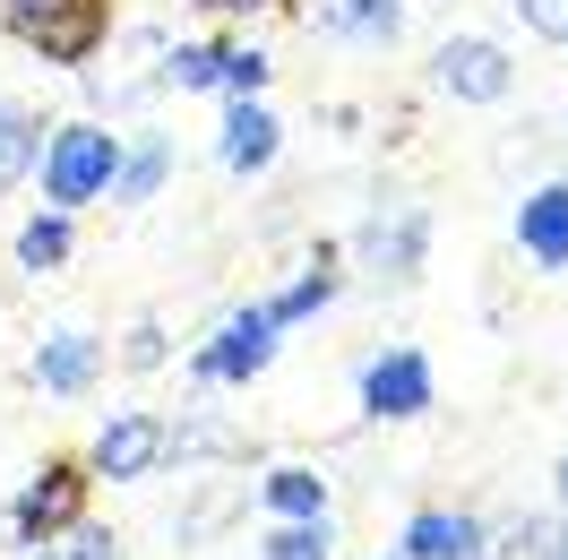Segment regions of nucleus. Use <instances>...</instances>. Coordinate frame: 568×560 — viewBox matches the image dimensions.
<instances>
[{
	"mask_svg": "<svg viewBox=\"0 0 568 560\" xmlns=\"http://www.w3.org/2000/svg\"><path fill=\"white\" fill-rule=\"evenodd\" d=\"M430 87L448 96V104H508V87H517V61L483 36H448L430 52Z\"/></svg>",
	"mask_w": 568,
	"mask_h": 560,
	"instance_id": "nucleus-6",
	"label": "nucleus"
},
{
	"mask_svg": "<svg viewBox=\"0 0 568 560\" xmlns=\"http://www.w3.org/2000/svg\"><path fill=\"white\" fill-rule=\"evenodd\" d=\"M112 173H121V130H104V121H61V130H43V208H95V199H112Z\"/></svg>",
	"mask_w": 568,
	"mask_h": 560,
	"instance_id": "nucleus-2",
	"label": "nucleus"
},
{
	"mask_svg": "<svg viewBox=\"0 0 568 560\" xmlns=\"http://www.w3.org/2000/svg\"><path fill=\"white\" fill-rule=\"evenodd\" d=\"M207 18H258V9H276V0H199Z\"/></svg>",
	"mask_w": 568,
	"mask_h": 560,
	"instance_id": "nucleus-25",
	"label": "nucleus"
},
{
	"mask_svg": "<svg viewBox=\"0 0 568 560\" xmlns=\"http://www.w3.org/2000/svg\"><path fill=\"white\" fill-rule=\"evenodd\" d=\"M0 27L52 70H87L112 43V0H0Z\"/></svg>",
	"mask_w": 568,
	"mask_h": 560,
	"instance_id": "nucleus-1",
	"label": "nucleus"
},
{
	"mask_svg": "<svg viewBox=\"0 0 568 560\" xmlns=\"http://www.w3.org/2000/svg\"><path fill=\"white\" fill-rule=\"evenodd\" d=\"M483 543H491V526L474 509H414L396 560H483Z\"/></svg>",
	"mask_w": 568,
	"mask_h": 560,
	"instance_id": "nucleus-10",
	"label": "nucleus"
},
{
	"mask_svg": "<svg viewBox=\"0 0 568 560\" xmlns=\"http://www.w3.org/2000/svg\"><path fill=\"white\" fill-rule=\"evenodd\" d=\"M27 380L43 388V397H87V388L104 380V337H87V328H52L36 346V362H27Z\"/></svg>",
	"mask_w": 568,
	"mask_h": 560,
	"instance_id": "nucleus-9",
	"label": "nucleus"
},
{
	"mask_svg": "<svg viewBox=\"0 0 568 560\" xmlns=\"http://www.w3.org/2000/svg\"><path fill=\"white\" fill-rule=\"evenodd\" d=\"M164 181H173V139H164V130L139 139V147H121V173H112V199H121V208H146Z\"/></svg>",
	"mask_w": 568,
	"mask_h": 560,
	"instance_id": "nucleus-14",
	"label": "nucleus"
},
{
	"mask_svg": "<svg viewBox=\"0 0 568 560\" xmlns=\"http://www.w3.org/2000/svg\"><path fill=\"white\" fill-rule=\"evenodd\" d=\"M560 509H568V457H560Z\"/></svg>",
	"mask_w": 568,
	"mask_h": 560,
	"instance_id": "nucleus-27",
	"label": "nucleus"
},
{
	"mask_svg": "<svg viewBox=\"0 0 568 560\" xmlns=\"http://www.w3.org/2000/svg\"><path fill=\"white\" fill-rule=\"evenodd\" d=\"M258 500H267L276 518H327V474L320 466H267Z\"/></svg>",
	"mask_w": 568,
	"mask_h": 560,
	"instance_id": "nucleus-16",
	"label": "nucleus"
},
{
	"mask_svg": "<svg viewBox=\"0 0 568 560\" xmlns=\"http://www.w3.org/2000/svg\"><path fill=\"white\" fill-rule=\"evenodd\" d=\"M517 250L534 268H568V181H542L517 208Z\"/></svg>",
	"mask_w": 568,
	"mask_h": 560,
	"instance_id": "nucleus-12",
	"label": "nucleus"
},
{
	"mask_svg": "<svg viewBox=\"0 0 568 560\" xmlns=\"http://www.w3.org/2000/svg\"><path fill=\"white\" fill-rule=\"evenodd\" d=\"M430 397H439L430 353L388 346V353H371V362H362V414H371V422H414V414H430Z\"/></svg>",
	"mask_w": 568,
	"mask_h": 560,
	"instance_id": "nucleus-7",
	"label": "nucleus"
},
{
	"mask_svg": "<svg viewBox=\"0 0 568 560\" xmlns=\"http://www.w3.org/2000/svg\"><path fill=\"white\" fill-rule=\"evenodd\" d=\"M27 560H121V543H112L104 526H87V518H78L70 534H61V543H36Z\"/></svg>",
	"mask_w": 568,
	"mask_h": 560,
	"instance_id": "nucleus-22",
	"label": "nucleus"
},
{
	"mask_svg": "<svg viewBox=\"0 0 568 560\" xmlns=\"http://www.w3.org/2000/svg\"><path fill=\"white\" fill-rule=\"evenodd\" d=\"M354 259L379 284L405 293V284L430 268V208L414 199V190H379V199L362 208V224H354Z\"/></svg>",
	"mask_w": 568,
	"mask_h": 560,
	"instance_id": "nucleus-3",
	"label": "nucleus"
},
{
	"mask_svg": "<svg viewBox=\"0 0 568 560\" xmlns=\"http://www.w3.org/2000/svg\"><path fill=\"white\" fill-rule=\"evenodd\" d=\"M276 147H284V121L258 104V96H233V104H224V139H215L224 173H267Z\"/></svg>",
	"mask_w": 568,
	"mask_h": 560,
	"instance_id": "nucleus-11",
	"label": "nucleus"
},
{
	"mask_svg": "<svg viewBox=\"0 0 568 560\" xmlns=\"http://www.w3.org/2000/svg\"><path fill=\"white\" fill-rule=\"evenodd\" d=\"M70 250H78V233H70V216H61V208H36L27 224H18V268H27V277H61Z\"/></svg>",
	"mask_w": 568,
	"mask_h": 560,
	"instance_id": "nucleus-15",
	"label": "nucleus"
},
{
	"mask_svg": "<svg viewBox=\"0 0 568 560\" xmlns=\"http://www.w3.org/2000/svg\"><path fill=\"white\" fill-rule=\"evenodd\" d=\"M320 27L327 36H354V43H396L405 36V0H336Z\"/></svg>",
	"mask_w": 568,
	"mask_h": 560,
	"instance_id": "nucleus-18",
	"label": "nucleus"
},
{
	"mask_svg": "<svg viewBox=\"0 0 568 560\" xmlns=\"http://www.w3.org/2000/svg\"><path fill=\"white\" fill-rule=\"evenodd\" d=\"M336 284H345V277H336V268H327V259H311V268H302V277L284 284L276 302H258V311L276 319V328H302V319H320L327 302H336Z\"/></svg>",
	"mask_w": 568,
	"mask_h": 560,
	"instance_id": "nucleus-17",
	"label": "nucleus"
},
{
	"mask_svg": "<svg viewBox=\"0 0 568 560\" xmlns=\"http://www.w3.org/2000/svg\"><path fill=\"white\" fill-rule=\"evenodd\" d=\"M276 337H284L276 319L258 311V302H242L233 319H215L207 346L190 353V388H199V397H207V388H250L267 362H276Z\"/></svg>",
	"mask_w": 568,
	"mask_h": 560,
	"instance_id": "nucleus-4",
	"label": "nucleus"
},
{
	"mask_svg": "<svg viewBox=\"0 0 568 560\" xmlns=\"http://www.w3.org/2000/svg\"><path fill=\"white\" fill-rule=\"evenodd\" d=\"M121 362H130V371H164V319H155V311L130 319V337H121Z\"/></svg>",
	"mask_w": 568,
	"mask_h": 560,
	"instance_id": "nucleus-23",
	"label": "nucleus"
},
{
	"mask_svg": "<svg viewBox=\"0 0 568 560\" xmlns=\"http://www.w3.org/2000/svg\"><path fill=\"white\" fill-rule=\"evenodd\" d=\"M542 560H568V526H551V543H542Z\"/></svg>",
	"mask_w": 568,
	"mask_h": 560,
	"instance_id": "nucleus-26",
	"label": "nucleus"
},
{
	"mask_svg": "<svg viewBox=\"0 0 568 560\" xmlns=\"http://www.w3.org/2000/svg\"><path fill=\"white\" fill-rule=\"evenodd\" d=\"M517 18H526V36L568 43V0H517Z\"/></svg>",
	"mask_w": 568,
	"mask_h": 560,
	"instance_id": "nucleus-24",
	"label": "nucleus"
},
{
	"mask_svg": "<svg viewBox=\"0 0 568 560\" xmlns=\"http://www.w3.org/2000/svg\"><path fill=\"white\" fill-rule=\"evenodd\" d=\"M43 130H52V121H36L27 104H0V199L36 181V164H43Z\"/></svg>",
	"mask_w": 568,
	"mask_h": 560,
	"instance_id": "nucleus-13",
	"label": "nucleus"
},
{
	"mask_svg": "<svg viewBox=\"0 0 568 560\" xmlns=\"http://www.w3.org/2000/svg\"><path fill=\"white\" fill-rule=\"evenodd\" d=\"M267 78H276V61H267V52L224 43V78H215V96H267Z\"/></svg>",
	"mask_w": 568,
	"mask_h": 560,
	"instance_id": "nucleus-21",
	"label": "nucleus"
},
{
	"mask_svg": "<svg viewBox=\"0 0 568 560\" xmlns=\"http://www.w3.org/2000/svg\"><path fill=\"white\" fill-rule=\"evenodd\" d=\"M215 78H224V43H173L164 87H181V96H215Z\"/></svg>",
	"mask_w": 568,
	"mask_h": 560,
	"instance_id": "nucleus-20",
	"label": "nucleus"
},
{
	"mask_svg": "<svg viewBox=\"0 0 568 560\" xmlns=\"http://www.w3.org/2000/svg\"><path fill=\"white\" fill-rule=\"evenodd\" d=\"M87 483H95L87 466L52 457V466H43L36 483H27L18 500H9V543H18V552H36V543H61V534H70V526L87 518Z\"/></svg>",
	"mask_w": 568,
	"mask_h": 560,
	"instance_id": "nucleus-5",
	"label": "nucleus"
},
{
	"mask_svg": "<svg viewBox=\"0 0 568 560\" xmlns=\"http://www.w3.org/2000/svg\"><path fill=\"white\" fill-rule=\"evenodd\" d=\"M87 474H104V483H146V474H164V414H112L95 440H87Z\"/></svg>",
	"mask_w": 568,
	"mask_h": 560,
	"instance_id": "nucleus-8",
	"label": "nucleus"
},
{
	"mask_svg": "<svg viewBox=\"0 0 568 560\" xmlns=\"http://www.w3.org/2000/svg\"><path fill=\"white\" fill-rule=\"evenodd\" d=\"M258 560H336V526L327 518H284L267 543H258Z\"/></svg>",
	"mask_w": 568,
	"mask_h": 560,
	"instance_id": "nucleus-19",
	"label": "nucleus"
}]
</instances>
